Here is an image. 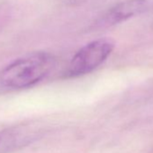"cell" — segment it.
I'll use <instances>...</instances> for the list:
<instances>
[{
  "instance_id": "277c9868",
  "label": "cell",
  "mask_w": 153,
  "mask_h": 153,
  "mask_svg": "<svg viewBox=\"0 0 153 153\" xmlns=\"http://www.w3.org/2000/svg\"><path fill=\"white\" fill-rule=\"evenodd\" d=\"M33 134L26 127H16L0 131V153H9L26 145Z\"/></svg>"
},
{
  "instance_id": "6da1fadb",
  "label": "cell",
  "mask_w": 153,
  "mask_h": 153,
  "mask_svg": "<svg viewBox=\"0 0 153 153\" xmlns=\"http://www.w3.org/2000/svg\"><path fill=\"white\" fill-rule=\"evenodd\" d=\"M55 58L47 52H34L16 59L0 72V84L9 89L29 88L51 72Z\"/></svg>"
},
{
  "instance_id": "7a4b0ae2",
  "label": "cell",
  "mask_w": 153,
  "mask_h": 153,
  "mask_svg": "<svg viewBox=\"0 0 153 153\" xmlns=\"http://www.w3.org/2000/svg\"><path fill=\"white\" fill-rule=\"evenodd\" d=\"M114 49V42L105 38L86 44L71 59L66 76L68 78H76L94 71L107 59Z\"/></svg>"
},
{
  "instance_id": "3957f363",
  "label": "cell",
  "mask_w": 153,
  "mask_h": 153,
  "mask_svg": "<svg viewBox=\"0 0 153 153\" xmlns=\"http://www.w3.org/2000/svg\"><path fill=\"white\" fill-rule=\"evenodd\" d=\"M153 11V0H124L109 9L97 22L99 27L118 25L130 18Z\"/></svg>"
}]
</instances>
